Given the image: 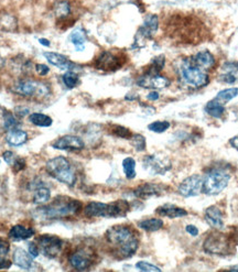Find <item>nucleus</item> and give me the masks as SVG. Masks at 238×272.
<instances>
[{"label":"nucleus","instance_id":"1","mask_svg":"<svg viewBox=\"0 0 238 272\" xmlns=\"http://www.w3.org/2000/svg\"><path fill=\"white\" fill-rule=\"evenodd\" d=\"M105 240L112 254L118 259L132 258L139 248V237L135 229L128 225H115L107 229Z\"/></svg>","mask_w":238,"mask_h":272},{"label":"nucleus","instance_id":"2","mask_svg":"<svg viewBox=\"0 0 238 272\" xmlns=\"http://www.w3.org/2000/svg\"><path fill=\"white\" fill-rule=\"evenodd\" d=\"M82 210V202L76 198L60 195L51 203L38 207L34 211L35 217L46 220L64 219L75 216Z\"/></svg>","mask_w":238,"mask_h":272},{"label":"nucleus","instance_id":"3","mask_svg":"<svg viewBox=\"0 0 238 272\" xmlns=\"http://www.w3.org/2000/svg\"><path fill=\"white\" fill-rule=\"evenodd\" d=\"M129 212L131 204L124 199H118L112 203L91 202L84 207V215L89 218L125 217Z\"/></svg>","mask_w":238,"mask_h":272},{"label":"nucleus","instance_id":"4","mask_svg":"<svg viewBox=\"0 0 238 272\" xmlns=\"http://www.w3.org/2000/svg\"><path fill=\"white\" fill-rule=\"evenodd\" d=\"M232 178V175L225 168H212L206 172L202 183V192L205 195L215 196L224 191Z\"/></svg>","mask_w":238,"mask_h":272},{"label":"nucleus","instance_id":"5","mask_svg":"<svg viewBox=\"0 0 238 272\" xmlns=\"http://www.w3.org/2000/svg\"><path fill=\"white\" fill-rule=\"evenodd\" d=\"M179 73L181 81L192 88L200 89L202 87H205L210 83V76H208L207 72L199 67L193 62L192 57L184 60L181 63V65L179 67Z\"/></svg>","mask_w":238,"mask_h":272},{"label":"nucleus","instance_id":"6","mask_svg":"<svg viewBox=\"0 0 238 272\" xmlns=\"http://www.w3.org/2000/svg\"><path fill=\"white\" fill-rule=\"evenodd\" d=\"M46 170L50 176L68 186H74L76 183L77 177L75 171L67 157L55 156L53 159H50L47 162Z\"/></svg>","mask_w":238,"mask_h":272},{"label":"nucleus","instance_id":"7","mask_svg":"<svg viewBox=\"0 0 238 272\" xmlns=\"http://www.w3.org/2000/svg\"><path fill=\"white\" fill-rule=\"evenodd\" d=\"M233 238L222 234L221 231H216L207 235L203 242V249L206 254L214 256H226L230 253Z\"/></svg>","mask_w":238,"mask_h":272},{"label":"nucleus","instance_id":"8","mask_svg":"<svg viewBox=\"0 0 238 272\" xmlns=\"http://www.w3.org/2000/svg\"><path fill=\"white\" fill-rule=\"evenodd\" d=\"M96 258L97 255L92 247H79L69 256V263L77 271H85L95 264Z\"/></svg>","mask_w":238,"mask_h":272},{"label":"nucleus","instance_id":"9","mask_svg":"<svg viewBox=\"0 0 238 272\" xmlns=\"http://www.w3.org/2000/svg\"><path fill=\"white\" fill-rule=\"evenodd\" d=\"M12 90L16 94L25 97L37 96L40 98L47 97L50 94L49 85L43 82L33 80H23L13 85Z\"/></svg>","mask_w":238,"mask_h":272},{"label":"nucleus","instance_id":"10","mask_svg":"<svg viewBox=\"0 0 238 272\" xmlns=\"http://www.w3.org/2000/svg\"><path fill=\"white\" fill-rule=\"evenodd\" d=\"M40 252L50 259H55L62 253L64 241L54 235H42L38 238Z\"/></svg>","mask_w":238,"mask_h":272},{"label":"nucleus","instance_id":"11","mask_svg":"<svg viewBox=\"0 0 238 272\" xmlns=\"http://www.w3.org/2000/svg\"><path fill=\"white\" fill-rule=\"evenodd\" d=\"M125 63L124 55L113 51L102 52L95 61V67L104 72H115L119 70Z\"/></svg>","mask_w":238,"mask_h":272},{"label":"nucleus","instance_id":"12","mask_svg":"<svg viewBox=\"0 0 238 272\" xmlns=\"http://www.w3.org/2000/svg\"><path fill=\"white\" fill-rule=\"evenodd\" d=\"M143 168L150 174L163 175L171 170V161L161 154H150L143 157Z\"/></svg>","mask_w":238,"mask_h":272},{"label":"nucleus","instance_id":"13","mask_svg":"<svg viewBox=\"0 0 238 272\" xmlns=\"http://www.w3.org/2000/svg\"><path fill=\"white\" fill-rule=\"evenodd\" d=\"M202 183H203V177L200 174H193L187 176L179 184L178 193L182 197L186 198L198 196L202 192Z\"/></svg>","mask_w":238,"mask_h":272},{"label":"nucleus","instance_id":"14","mask_svg":"<svg viewBox=\"0 0 238 272\" xmlns=\"http://www.w3.org/2000/svg\"><path fill=\"white\" fill-rule=\"evenodd\" d=\"M169 78L164 77L160 74H143L142 76L138 77L137 80V85L146 89H163L170 86Z\"/></svg>","mask_w":238,"mask_h":272},{"label":"nucleus","instance_id":"15","mask_svg":"<svg viewBox=\"0 0 238 272\" xmlns=\"http://www.w3.org/2000/svg\"><path fill=\"white\" fill-rule=\"evenodd\" d=\"M52 148L56 150H64V151H81L85 148V142L77 135L67 134L56 139L52 143Z\"/></svg>","mask_w":238,"mask_h":272},{"label":"nucleus","instance_id":"16","mask_svg":"<svg viewBox=\"0 0 238 272\" xmlns=\"http://www.w3.org/2000/svg\"><path fill=\"white\" fill-rule=\"evenodd\" d=\"M165 191V186L157 183H143L134 190V195L141 199H147L154 196H160Z\"/></svg>","mask_w":238,"mask_h":272},{"label":"nucleus","instance_id":"17","mask_svg":"<svg viewBox=\"0 0 238 272\" xmlns=\"http://www.w3.org/2000/svg\"><path fill=\"white\" fill-rule=\"evenodd\" d=\"M204 218L206 223L216 231H222L224 228V215L219 206H208L204 212Z\"/></svg>","mask_w":238,"mask_h":272},{"label":"nucleus","instance_id":"18","mask_svg":"<svg viewBox=\"0 0 238 272\" xmlns=\"http://www.w3.org/2000/svg\"><path fill=\"white\" fill-rule=\"evenodd\" d=\"M45 57L48 60L50 64H52L53 66L61 69L63 71H74L76 67L75 64L70 61L66 55L55 53V52H45Z\"/></svg>","mask_w":238,"mask_h":272},{"label":"nucleus","instance_id":"19","mask_svg":"<svg viewBox=\"0 0 238 272\" xmlns=\"http://www.w3.org/2000/svg\"><path fill=\"white\" fill-rule=\"evenodd\" d=\"M34 258L23 248H17L13 253V263L21 269L31 270L34 266Z\"/></svg>","mask_w":238,"mask_h":272},{"label":"nucleus","instance_id":"20","mask_svg":"<svg viewBox=\"0 0 238 272\" xmlns=\"http://www.w3.org/2000/svg\"><path fill=\"white\" fill-rule=\"evenodd\" d=\"M156 213L158 215H160L162 217H168V218H181L187 215V211L182 209V207H179L177 205L173 204H163L161 206H159L156 210Z\"/></svg>","mask_w":238,"mask_h":272},{"label":"nucleus","instance_id":"21","mask_svg":"<svg viewBox=\"0 0 238 272\" xmlns=\"http://www.w3.org/2000/svg\"><path fill=\"white\" fill-rule=\"evenodd\" d=\"M192 60L199 67H201L202 70H204L206 72L213 69L216 63L214 55L208 51H201L197 53L196 55L192 56Z\"/></svg>","mask_w":238,"mask_h":272},{"label":"nucleus","instance_id":"22","mask_svg":"<svg viewBox=\"0 0 238 272\" xmlns=\"http://www.w3.org/2000/svg\"><path fill=\"white\" fill-rule=\"evenodd\" d=\"M28 140V133L19 128L8 130L6 134V141L11 147H20L25 145Z\"/></svg>","mask_w":238,"mask_h":272},{"label":"nucleus","instance_id":"23","mask_svg":"<svg viewBox=\"0 0 238 272\" xmlns=\"http://www.w3.org/2000/svg\"><path fill=\"white\" fill-rule=\"evenodd\" d=\"M35 234L33 228H28L24 225H16L9 231V238L13 241H23L31 238Z\"/></svg>","mask_w":238,"mask_h":272},{"label":"nucleus","instance_id":"24","mask_svg":"<svg viewBox=\"0 0 238 272\" xmlns=\"http://www.w3.org/2000/svg\"><path fill=\"white\" fill-rule=\"evenodd\" d=\"M3 159L6 161L7 164H9L14 173H18L20 171H24L26 169V160L24 157L17 155L12 151H6L3 153Z\"/></svg>","mask_w":238,"mask_h":272},{"label":"nucleus","instance_id":"25","mask_svg":"<svg viewBox=\"0 0 238 272\" xmlns=\"http://www.w3.org/2000/svg\"><path fill=\"white\" fill-rule=\"evenodd\" d=\"M72 44L74 46L77 52H83L85 50L86 44V33L83 28H76L70 33L69 37Z\"/></svg>","mask_w":238,"mask_h":272},{"label":"nucleus","instance_id":"26","mask_svg":"<svg viewBox=\"0 0 238 272\" xmlns=\"http://www.w3.org/2000/svg\"><path fill=\"white\" fill-rule=\"evenodd\" d=\"M204 110L207 115H210L213 118H222L223 115L225 114V106L220 100L216 98L207 102V104L204 107Z\"/></svg>","mask_w":238,"mask_h":272},{"label":"nucleus","instance_id":"27","mask_svg":"<svg viewBox=\"0 0 238 272\" xmlns=\"http://www.w3.org/2000/svg\"><path fill=\"white\" fill-rule=\"evenodd\" d=\"M32 193V202L34 204H45L49 202L50 197H51V191L45 184L33 190Z\"/></svg>","mask_w":238,"mask_h":272},{"label":"nucleus","instance_id":"28","mask_svg":"<svg viewBox=\"0 0 238 272\" xmlns=\"http://www.w3.org/2000/svg\"><path fill=\"white\" fill-rule=\"evenodd\" d=\"M164 223L163 220L160 218H148V219H143L140 220L138 223V227L142 231L148 232V233H154L158 232L163 227Z\"/></svg>","mask_w":238,"mask_h":272},{"label":"nucleus","instance_id":"29","mask_svg":"<svg viewBox=\"0 0 238 272\" xmlns=\"http://www.w3.org/2000/svg\"><path fill=\"white\" fill-rule=\"evenodd\" d=\"M29 121H30V123L34 126L43 127V128L51 127L53 124V119L50 116H48V115L42 114V112L30 114V116H29Z\"/></svg>","mask_w":238,"mask_h":272},{"label":"nucleus","instance_id":"30","mask_svg":"<svg viewBox=\"0 0 238 272\" xmlns=\"http://www.w3.org/2000/svg\"><path fill=\"white\" fill-rule=\"evenodd\" d=\"M122 170H124L125 176L128 180H134L136 177V160L132 156H127L122 160Z\"/></svg>","mask_w":238,"mask_h":272},{"label":"nucleus","instance_id":"31","mask_svg":"<svg viewBox=\"0 0 238 272\" xmlns=\"http://www.w3.org/2000/svg\"><path fill=\"white\" fill-rule=\"evenodd\" d=\"M237 95H238V88L232 87V88H226V89H223V90L219 92L218 95L215 96V98L225 105L226 103L230 102V100L237 97Z\"/></svg>","mask_w":238,"mask_h":272},{"label":"nucleus","instance_id":"32","mask_svg":"<svg viewBox=\"0 0 238 272\" xmlns=\"http://www.w3.org/2000/svg\"><path fill=\"white\" fill-rule=\"evenodd\" d=\"M165 65V57L164 55H158L155 59L151 61L149 65V71L147 72L148 74H160V72L163 70Z\"/></svg>","mask_w":238,"mask_h":272},{"label":"nucleus","instance_id":"33","mask_svg":"<svg viewBox=\"0 0 238 272\" xmlns=\"http://www.w3.org/2000/svg\"><path fill=\"white\" fill-rule=\"evenodd\" d=\"M129 140H131L132 146L135 148L136 151H138V152L146 151L147 141H146V138L143 137L142 134L135 133V134L132 135V138L129 139Z\"/></svg>","mask_w":238,"mask_h":272},{"label":"nucleus","instance_id":"34","mask_svg":"<svg viewBox=\"0 0 238 272\" xmlns=\"http://www.w3.org/2000/svg\"><path fill=\"white\" fill-rule=\"evenodd\" d=\"M62 81L66 85V87L69 89H73L78 84V75L74 71H68L66 74L62 76Z\"/></svg>","mask_w":238,"mask_h":272},{"label":"nucleus","instance_id":"35","mask_svg":"<svg viewBox=\"0 0 238 272\" xmlns=\"http://www.w3.org/2000/svg\"><path fill=\"white\" fill-rule=\"evenodd\" d=\"M20 123L17 119L16 115L11 114L10 111H6L4 114V127L7 129V130H11V129L14 128H19Z\"/></svg>","mask_w":238,"mask_h":272},{"label":"nucleus","instance_id":"36","mask_svg":"<svg viewBox=\"0 0 238 272\" xmlns=\"http://www.w3.org/2000/svg\"><path fill=\"white\" fill-rule=\"evenodd\" d=\"M170 123L169 121H165V120H157L154 121V123H151L148 126V129L150 131H153L155 133H163L168 130L170 128Z\"/></svg>","mask_w":238,"mask_h":272},{"label":"nucleus","instance_id":"37","mask_svg":"<svg viewBox=\"0 0 238 272\" xmlns=\"http://www.w3.org/2000/svg\"><path fill=\"white\" fill-rule=\"evenodd\" d=\"M111 132L114 135H116V137H119V138H122V139H131L132 135H133L132 131L129 130L128 128L119 126V125H114V126H112Z\"/></svg>","mask_w":238,"mask_h":272},{"label":"nucleus","instance_id":"38","mask_svg":"<svg viewBox=\"0 0 238 272\" xmlns=\"http://www.w3.org/2000/svg\"><path fill=\"white\" fill-rule=\"evenodd\" d=\"M70 12H71V6L67 0H63V2L59 3L55 7V13L57 18L67 17Z\"/></svg>","mask_w":238,"mask_h":272},{"label":"nucleus","instance_id":"39","mask_svg":"<svg viewBox=\"0 0 238 272\" xmlns=\"http://www.w3.org/2000/svg\"><path fill=\"white\" fill-rule=\"evenodd\" d=\"M136 268L140 270V271H145V272H151V271H155V272H159L161 271V269L157 267L156 264L150 263L148 261H138L136 263Z\"/></svg>","mask_w":238,"mask_h":272},{"label":"nucleus","instance_id":"40","mask_svg":"<svg viewBox=\"0 0 238 272\" xmlns=\"http://www.w3.org/2000/svg\"><path fill=\"white\" fill-rule=\"evenodd\" d=\"M222 71L224 73H230V74H235L238 72V62L235 61H229L225 62L222 65Z\"/></svg>","mask_w":238,"mask_h":272},{"label":"nucleus","instance_id":"41","mask_svg":"<svg viewBox=\"0 0 238 272\" xmlns=\"http://www.w3.org/2000/svg\"><path fill=\"white\" fill-rule=\"evenodd\" d=\"M220 81L223 83H225V84H234L237 81V77L235 76V74L224 73L220 76Z\"/></svg>","mask_w":238,"mask_h":272},{"label":"nucleus","instance_id":"42","mask_svg":"<svg viewBox=\"0 0 238 272\" xmlns=\"http://www.w3.org/2000/svg\"><path fill=\"white\" fill-rule=\"evenodd\" d=\"M9 250H10L9 242L5 239L0 238V257H5L8 255Z\"/></svg>","mask_w":238,"mask_h":272},{"label":"nucleus","instance_id":"43","mask_svg":"<svg viewBox=\"0 0 238 272\" xmlns=\"http://www.w3.org/2000/svg\"><path fill=\"white\" fill-rule=\"evenodd\" d=\"M35 72H37V74L40 76H46L49 74L50 69L46 64H37V65H35Z\"/></svg>","mask_w":238,"mask_h":272},{"label":"nucleus","instance_id":"44","mask_svg":"<svg viewBox=\"0 0 238 272\" xmlns=\"http://www.w3.org/2000/svg\"><path fill=\"white\" fill-rule=\"evenodd\" d=\"M28 249H29V254H30L33 258H37L40 254V249L39 246L35 245L34 242H30L28 245Z\"/></svg>","mask_w":238,"mask_h":272},{"label":"nucleus","instance_id":"45","mask_svg":"<svg viewBox=\"0 0 238 272\" xmlns=\"http://www.w3.org/2000/svg\"><path fill=\"white\" fill-rule=\"evenodd\" d=\"M185 232L187 234H190L192 237H197V236L199 235V228L197 226H194V225H187L185 227Z\"/></svg>","mask_w":238,"mask_h":272},{"label":"nucleus","instance_id":"46","mask_svg":"<svg viewBox=\"0 0 238 272\" xmlns=\"http://www.w3.org/2000/svg\"><path fill=\"white\" fill-rule=\"evenodd\" d=\"M12 262L8 259H6L5 257H0V270L2 269H8L11 267Z\"/></svg>","mask_w":238,"mask_h":272},{"label":"nucleus","instance_id":"47","mask_svg":"<svg viewBox=\"0 0 238 272\" xmlns=\"http://www.w3.org/2000/svg\"><path fill=\"white\" fill-rule=\"evenodd\" d=\"M159 97H160V95H159V93L157 90H153L151 93H149L147 98L148 100H151V102H155V100H158Z\"/></svg>","mask_w":238,"mask_h":272},{"label":"nucleus","instance_id":"48","mask_svg":"<svg viewBox=\"0 0 238 272\" xmlns=\"http://www.w3.org/2000/svg\"><path fill=\"white\" fill-rule=\"evenodd\" d=\"M229 145L232 146L234 149L238 150V134L229 140Z\"/></svg>","mask_w":238,"mask_h":272},{"label":"nucleus","instance_id":"49","mask_svg":"<svg viewBox=\"0 0 238 272\" xmlns=\"http://www.w3.org/2000/svg\"><path fill=\"white\" fill-rule=\"evenodd\" d=\"M39 42L41 43L42 46H45V47H50V41L47 40V39H39Z\"/></svg>","mask_w":238,"mask_h":272},{"label":"nucleus","instance_id":"50","mask_svg":"<svg viewBox=\"0 0 238 272\" xmlns=\"http://www.w3.org/2000/svg\"><path fill=\"white\" fill-rule=\"evenodd\" d=\"M4 65H5V60L3 59L2 55H0V69H2Z\"/></svg>","mask_w":238,"mask_h":272},{"label":"nucleus","instance_id":"51","mask_svg":"<svg viewBox=\"0 0 238 272\" xmlns=\"http://www.w3.org/2000/svg\"><path fill=\"white\" fill-rule=\"evenodd\" d=\"M229 270L230 271H238V267H232Z\"/></svg>","mask_w":238,"mask_h":272}]
</instances>
